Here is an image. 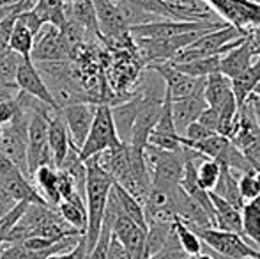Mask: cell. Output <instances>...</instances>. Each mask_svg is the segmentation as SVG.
<instances>
[{
  "label": "cell",
  "mask_w": 260,
  "mask_h": 259,
  "mask_svg": "<svg viewBox=\"0 0 260 259\" xmlns=\"http://www.w3.org/2000/svg\"><path fill=\"white\" fill-rule=\"evenodd\" d=\"M83 163H85V195L83 197H85L87 208V229L83 236H85L87 249L90 252L98 236H100L113 180L103 167L98 163L96 156H92V158H89Z\"/></svg>",
  "instance_id": "1"
},
{
  "label": "cell",
  "mask_w": 260,
  "mask_h": 259,
  "mask_svg": "<svg viewBox=\"0 0 260 259\" xmlns=\"http://www.w3.org/2000/svg\"><path fill=\"white\" fill-rule=\"evenodd\" d=\"M55 108L39 101L38 107L32 110L30 123H28L27 137V176L32 181L36 169L41 165H52V155L48 149V118Z\"/></svg>",
  "instance_id": "2"
},
{
  "label": "cell",
  "mask_w": 260,
  "mask_h": 259,
  "mask_svg": "<svg viewBox=\"0 0 260 259\" xmlns=\"http://www.w3.org/2000/svg\"><path fill=\"white\" fill-rule=\"evenodd\" d=\"M186 156H188L186 146H182L179 151H163V149L147 146L145 148V160H147L149 174H151V187H179V181L184 172Z\"/></svg>",
  "instance_id": "3"
},
{
  "label": "cell",
  "mask_w": 260,
  "mask_h": 259,
  "mask_svg": "<svg viewBox=\"0 0 260 259\" xmlns=\"http://www.w3.org/2000/svg\"><path fill=\"white\" fill-rule=\"evenodd\" d=\"M20 107H21L20 112L14 116L13 121L9 125L2 126L0 151L4 153V156L18 170H21L27 176V137H28V123H30L32 110H28L21 103Z\"/></svg>",
  "instance_id": "4"
},
{
  "label": "cell",
  "mask_w": 260,
  "mask_h": 259,
  "mask_svg": "<svg viewBox=\"0 0 260 259\" xmlns=\"http://www.w3.org/2000/svg\"><path fill=\"white\" fill-rule=\"evenodd\" d=\"M119 135H117L115 125H113L112 112H110V105H96V114H94L92 126L89 130L85 142L80 148L78 156L82 162H87L92 156L100 155L106 149H113L120 146Z\"/></svg>",
  "instance_id": "5"
},
{
  "label": "cell",
  "mask_w": 260,
  "mask_h": 259,
  "mask_svg": "<svg viewBox=\"0 0 260 259\" xmlns=\"http://www.w3.org/2000/svg\"><path fill=\"white\" fill-rule=\"evenodd\" d=\"M221 21H184V20H156L149 23L135 25L129 27V36L133 41L138 39H170L175 36L186 34V32H199V31H214V28L223 27Z\"/></svg>",
  "instance_id": "6"
},
{
  "label": "cell",
  "mask_w": 260,
  "mask_h": 259,
  "mask_svg": "<svg viewBox=\"0 0 260 259\" xmlns=\"http://www.w3.org/2000/svg\"><path fill=\"white\" fill-rule=\"evenodd\" d=\"M188 225V224H186ZM195 235L202 240L204 247L212 250L214 254L225 257H255L257 250L244 236L232 231H223L216 227H199V225H188Z\"/></svg>",
  "instance_id": "7"
},
{
  "label": "cell",
  "mask_w": 260,
  "mask_h": 259,
  "mask_svg": "<svg viewBox=\"0 0 260 259\" xmlns=\"http://www.w3.org/2000/svg\"><path fill=\"white\" fill-rule=\"evenodd\" d=\"M92 4L96 11L100 39H103L105 43H115V45H127V43L133 45L129 28L124 23L113 0H92Z\"/></svg>",
  "instance_id": "8"
},
{
  "label": "cell",
  "mask_w": 260,
  "mask_h": 259,
  "mask_svg": "<svg viewBox=\"0 0 260 259\" xmlns=\"http://www.w3.org/2000/svg\"><path fill=\"white\" fill-rule=\"evenodd\" d=\"M73 50L68 45L60 28L53 25H43L34 36L30 59L32 63H50V61H71Z\"/></svg>",
  "instance_id": "9"
},
{
  "label": "cell",
  "mask_w": 260,
  "mask_h": 259,
  "mask_svg": "<svg viewBox=\"0 0 260 259\" xmlns=\"http://www.w3.org/2000/svg\"><path fill=\"white\" fill-rule=\"evenodd\" d=\"M94 114H96V105L94 103H75L60 108V116L64 119V125L68 128L71 146H75L80 151V148L85 142L89 130L92 126Z\"/></svg>",
  "instance_id": "10"
},
{
  "label": "cell",
  "mask_w": 260,
  "mask_h": 259,
  "mask_svg": "<svg viewBox=\"0 0 260 259\" xmlns=\"http://www.w3.org/2000/svg\"><path fill=\"white\" fill-rule=\"evenodd\" d=\"M149 69H154L157 75L161 76V80L165 82V91L172 100H179L193 94L195 91H199L204 85L206 78H193L184 73H181L174 64L170 63H161V64H152L147 66Z\"/></svg>",
  "instance_id": "11"
},
{
  "label": "cell",
  "mask_w": 260,
  "mask_h": 259,
  "mask_svg": "<svg viewBox=\"0 0 260 259\" xmlns=\"http://www.w3.org/2000/svg\"><path fill=\"white\" fill-rule=\"evenodd\" d=\"M14 83H16L18 91H21V93L36 98V100H39L41 103L55 108V110H60L58 105L55 103L52 93H50L48 87H46L45 80H43V76L39 75L38 68H36L32 61L21 59L20 66H18L16 80H14Z\"/></svg>",
  "instance_id": "12"
},
{
  "label": "cell",
  "mask_w": 260,
  "mask_h": 259,
  "mask_svg": "<svg viewBox=\"0 0 260 259\" xmlns=\"http://www.w3.org/2000/svg\"><path fill=\"white\" fill-rule=\"evenodd\" d=\"M145 231L147 229L135 224L129 217L120 211L113 220L112 235L120 242L129 259H144V245H145Z\"/></svg>",
  "instance_id": "13"
},
{
  "label": "cell",
  "mask_w": 260,
  "mask_h": 259,
  "mask_svg": "<svg viewBox=\"0 0 260 259\" xmlns=\"http://www.w3.org/2000/svg\"><path fill=\"white\" fill-rule=\"evenodd\" d=\"M0 185L4 187V190L13 197L16 203H28V204H48L38 192L36 185H32V181L25 176L21 170H18L16 167L7 172L0 174ZM50 206V204H48Z\"/></svg>",
  "instance_id": "14"
},
{
  "label": "cell",
  "mask_w": 260,
  "mask_h": 259,
  "mask_svg": "<svg viewBox=\"0 0 260 259\" xmlns=\"http://www.w3.org/2000/svg\"><path fill=\"white\" fill-rule=\"evenodd\" d=\"M206 108L207 103L204 100V85L189 96L172 100V118H174L175 128L179 133H182L191 123H195Z\"/></svg>",
  "instance_id": "15"
},
{
  "label": "cell",
  "mask_w": 260,
  "mask_h": 259,
  "mask_svg": "<svg viewBox=\"0 0 260 259\" xmlns=\"http://www.w3.org/2000/svg\"><path fill=\"white\" fill-rule=\"evenodd\" d=\"M255 57H257V48H255L250 34H246V38L243 39L241 45L234 46L232 50H229V52L221 55V59H219V73L225 75L226 78H234L239 73H243L244 69L250 68Z\"/></svg>",
  "instance_id": "16"
},
{
  "label": "cell",
  "mask_w": 260,
  "mask_h": 259,
  "mask_svg": "<svg viewBox=\"0 0 260 259\" xmlns=\"http://www.w3.org/2000/svg\"><path fill=\"white\" fill-rule=\"evenodd\" d=\"M71 148V138H69L68 128L64 125V119L60 110L52 112L48 118V149L52 155V162L55 169H60L64 165V160Z\"/></svg>",
  "instance_id": "17"
},
{
  "label": "cell",
  "mask_w": 260,
  "mask_h": 259,
  "mask_svg": "<svg viewBox=\"0 0 260 259\" xmlns=\"http://www.w3.org/2000/svg\"><path fill=\"white\" fill-rule=\"evenodd\" d=\"M138 107H140V96L138 94L110 107L117 135H119L120 142H124V144H129L131 140V131H133L135 119H137L138 114Z\"/></svg>",
  "instance_id": "18"
},
{
  "label": "cell",
  "mask_w": 260,
  "mask_h": 259,
  "mask_svg": "<svg viewBox=\"0 0 260 259\" xmlns=\"http://www.w3.org/2000/svg\"><path fill=\"white\" fill-rule=\"evenodd\" d=\"M66 20L78 25L87 34L100 38L92 0H66Z\"/></svg>",
  "instance_id": "19"
},
{
  "label": "cell",
  "mask_w": 260,
  "mask_h": 259,
  "mask_svg": "<svg viewBox=\"0 0 260 259\" xmlns=\"http://www.w3.org/2000/svg\"><path fill=\"white\" fill-rule=\"evenodd\" d=\"M260 82V55L253 59V63L250 64V68L244 69L243 73H239L237 76L230 78V87H232V94L236 98L237 107H243L248 101V98L253 94L255 87Z\"/></svg>",
  "instance_id": "20"
},
{
  "label": "cell",
  "mask_w": 260,
  "mask_h": 259,
  "mask_svg": "<svg viewBox=\"0 0 260 259\" xmlns=\"http://www.w3.org/2000/svg\"><path fill=\"white\" fill-rule=\"evenodd\" d=\"M214 206V217H216V229H223V231H232L243 236V218H241V210L226 203L214 192H209Z\"/></svg>",
  "instance_id": "21"
},
{
  "label": "cell",
  "mask_w": 260,
  "mask_h": 259,
  "mask_svg": "<svg viewBox=\"0 0 260 259\" xmlns=\"http://www.w3.org/2000/svg\"><path fill=\"white\" fill-rule=\"evenodd\" d=\"M232 87H230V78H226L221 73H212L206 78L204 83V100L207 107L218 112L226 101L232 98Z\"/></svg>",
  "instance_id": "22"
},
{
  "label": "cell",
  "mask_w": 260,
  "mask_h": 259,
  "mask_svg": "<svg viewBox=\"0 0 260 259\" xmlns=\"http://www.w3.org/2000/svg\"><path fill=\"white\" fill-rule=\"evenodd\" d=\"M57 211L71 227L78 229L82 235H85L87 229V208H85V197L78 192L69 195L68 199L60 200L57 206Z\"/></svg>",
  "instance_id": "23"
},
{
  "label": "cell",
  "mask_w": 260,
  "mask_h": 259,
  "mask_svg": "<svg viewBox=\"0 0 260 259\" xmlns=\"http://www.w3.org/2000/svg\"><path fill=\"white\" fill-rule=\"evenodd\" d=\"M32 180L36 181V188L41 194L43 199L50 204L52 208L57 210L58 203H60V195H58V174L57 169L52 165H41L36 169Z\"/></svg>",
  "instance_id": "24"
},
{
  "label": "cell",
  "mask_w": 260,
  "mask_h": 259,
  "mask_svg": "<svg viewBox=\"0 0 260 259\" xmlns=\"http://www.w3.org/2000/svg\"><path fill=\"white\" fill-rule=\"evenodd\" d=\"M32 13L41 25L62 28L66 25V0H36Z\"/></svg>",
  "instance_id": "25"
},
{
  "label": "cell",
  "mask_w": 260,
  "mask_h": 259,
  "mask_svg": "<svg viewBox=\"0 0 260 259\" xmlns=\"http://www.w3.org/2000/svg\"><path fill=\"white\" fill-rule=\"evenodd\" d=\"M112 192L115 195L117 203H119V208L126 217H129L135 224H138L140 227L147 229V220H145V211H144V204L133 197L127 190H124L120 185L113 183L112 185Z\"/></svg>",
  "instance_id": "26"
},
{
  "label": "cell",
  "mask_w": 260,
  "mask_h": 259,
  "mask_svg": "<svg viewBox=\"0 0 260 259\" xmlns=\"http://www.w3.org/2000/svg\"><path fill=\"white\" fill-rule=\"evenodd\" d=\"M172 222H159L152 220L147 222V231H145V245H144V259L154 257L165 245L168 235H170Z\"/></svg>",
  "instance_id": "27"
},
{
  "label": "cell",
  "mask_w": 260,
  "mask_h": 259,
  "mask_svg": "<svg viewBox=\"0 0 260 259\" xmlns=\"http://www.w3.org/2000/svg\"><path fill=\"white\" fill-rule=\"evenodd\" d=\"M219 59L221 55H211V57H199V59L186 61V63H170L181 73L193 78H207L212 73H219Z\"/></svg>",
  "instance_id": "28"
},
{
  "label": "cell",
  "mask_w": 260,
  "mask_h": 259,
  "mask_svg": "<svg viewBox=\"0 0 260 259\" xmlns=\"http://www.w3.org/2000/svg\"><path fill=\"white\" fill-rule=\"evenodd\" d=\"M214 192L216 195H219L221 199H225L226 203H230L232 206L239 208L243 210L244 206V200L241 199L239 195V188H237V180L234 176V172L229 169V167L221 165V172H219V180L214 187Z\"/></svg>",
  "instance_id": "29"
},
{
  "label": "cell",
  "mask_w": 260,
  "mask_h": 259,
  "mask_svg": "<svg viewBox=\"0 0 260 259\" xmlns=\"http://www.w3.org/2000/svg\"><path fill=\"white\" fill-rule=\"evenodd\" d=\"M32 46H34V34H32L27 25L21 23L16 16V21H14L13 32H11V38H9V50L18 53L21 59L32 61L30 59Z\"/></svg>",
  "instance_id": "30"
},
{
  "label": "cell",
  "mask_w": 260,
  "mask_h": 259,
  "mask_svg": "<svg viewBox=\"0 0 260 259\" xmlns=\"http://www.w3.org/2000/svg\"><path fill=\"white\" fill-rule=\"evenodd\" d=\"M172 227H174L175 235H177V240L181 243L182 250L186 252V256H197V254L202 252L204 245H202V240L195 235V231L188 227L181 218L175 217L174 222H172Z\"/></svg>",
  "instance_id": "31"
},
{
  "label": "cell",
  "mask_w": 260,
  "mask_h": 259,
  "mask_svg": "<svg viewBox=\"0 0 260 259\" xmlns=\"http://www.w3.org/2000/svg\"><path fill=\"white\" fill-rule=\"evenodd\" d=\"M219 172H221V165L216 160L206 158L202 160L199 167H197V180L199 185L207 192H212L219 180Z\"/></svg>",
  "instance_id": "32"
},
{
  "label": "cell",
  "mask_w": 260,
  "mask_h": 259,
  "mask_svg": "<svg viewBox=\"0 0 260 259\" xmlns=\"http://www.w3.org/2000/svg\"><path fill=\"white\" fill-rule=\"evenodd\" d=\"M241 218H243V236L257 250V247L260 245V215L253 213L244 204L243 210H241Z\"/></svg>",
  "instance_id": "33"
},
{
  "label": "cell",
  "mask_w": 260,
  "mask_h": 259,
  "mask_svg": "<svg viewBox=\"0 0 260 259\" xmlns=\"http://www.w3.org/2000/svg\"><path fill=\"white\" fill-rule=\"evenodd\" d=\"M21 63V57L14 52H6L0 57V87L4 85H16V71Z\"/></svg>",
  "instance_id": "34"
},
{
  "label": "cell",
  "mask_w": 260,
  "mask_h": 259,
  "mask_svg": "<svg viewBox=\"0 0 260 259\" xmlns=\"http://www.w3.org/2000/svg\"><path fill=\"white\" fill-rule=\"evenodd\" d=\"M237 188H239V195L244 203L257 197L260 194V172L241 174V178L237 180Z\"/></svg>",
  "instance_id": "35"
},
{
  "label": "cell",
  "mask_w": 260,
  "mask_h": 259,
  "mask_svg": "<svg viewBox=\"0 0 260 259\" xmlns=\"http://www.w3.org/2000/svg\"><path fill=\"white\" fill-rule=\"evenodd\" d=\"M186 257L188 256H186V252L182 250L181 243H179V240H177V235H175L174 227H172L165 245L161 247L159 252L151 259H186Z\"/></svg>",
  "instance_id": "36"
},
{
  "label": "cell",
  "mask_w": 260,
  "mask_h": 259,
  "mask_svg": "<svg viewBox=\"0 0 260 259\" xmlns=\"http://www.w3.org/2000/svg\"><path fill=\"white\" fill-rule=\"evenodd\" d=\"M0 259H48L43 252H32L25 249L21 243H13L6 245L0 250Z\"/></svg>",
  "instance_id": "37"
},
{
  "label": "cell",
  "mask_w": 260,
  "mask_h": 259,
  "mask_svg": "<svg viewBox=\"0 0 260 259\" xmlns=\"http://www.w3.org/2000/svg\"><path fill=\"white\" fill-rule=\"evenodd\" d=\"M16 16L18 13H13L0 21V57L6 52H9V38H11V32H13Z\"/></svg>",
  "instance_id": "38"
},
{
  "label": "cell",
  "mask_w": 260,
  "mask_h": 259,
  "mask_svg": "<svg viewBox=\"0 0 260 259\" xmlns=\"http://www.w3.org/2000/svg\"><path fill=\"white\" fill-rule=\"evenodd\" d=\"M20 101L16 98H11V100H4L0 101V126L9 125L14 119V116L20 112Z\"/></svg>",
  "instance_id": "39"
},
{
  "label": "cell",
  "mask_w": 260,
  "mask_h": 259,
  "mask_svg": "<svg viewBox=\"0 0 260 259\" xmlns=\"http://www.w3.org/2000/svg\"><path fill=\"white\" fill-rule=\"evenodd\" d=\"M48 259H89V249H87L85 236H82L71 250H68L64 254H57V256H52Z\"/></svg>",
  "instance_id": "40"
},
{
  "label": "cell",
  "mask_w": 260,
  "mask_h": 259,
  "mask_svg": "<svg viewBox=\"0 0 260 259\" xmlns=\"http://www.w3.org/2000/svg\"><path fill=\"white\" fill-rule=\"evenodd\" d=\"M197 121L200 123V125H204L207 130H211L212 133H218V126H219V116L216 110H212V108H206V110L200 114V118L197 119Z\"/></svg>",
  "instance_id": "41"
},
{
  "label": "cell",
  "mask_w": 260,
  "mask_h": 259,
  "mask_svg": "<svg viewBox=\"0 0 260 259\" xmlns=\"http://www.w3.org/2000/svg\"><path fill=\"white\" fill-rule=\"evenodd\" d=\"M106 259H129L127 252L124 250V247L120 245V242L113 235H112V242H110V249H108Z\"/></svg>",
  "instance_id": "42"
},
{
  "label": "cell",
  "mask_w": 260,
  "mask_h": 259,
  "mask_svg": "<svg viewBox=\"0 0 260 259\" xmlns=\"http://www.w3.org/2000/svg\"><path fill=\"white\" fill-rule=\"evenodd\" d=\"M14 204H16V200H14L9 194H7V192L4 190L2 185H0V217H2V215H6L7 211H9L11 208L14 206Z\"/></svg>",
  "instance_id": "43"
},
{
  "label": "cell",
  "mask_w": 260,
  "mask_h": 259,
  "mask_svg": "<svg viewBox=\"0 0 260 259\" xmlns=\"http://www.w3.org/2000/svg\"><path fill=\"white\" fill-rule=\"evenodd\" d=\"M18 93H20V91H18L16 85H4V87H0V101L11 100V98H16Z\"/></svg>",
  "instance_id": "44"
},
{
  "label": "cell",
  "mask_w": 260,
  "mask_h": 259,
  "mask_svg": "<svg viewBox=\"0 0 260 259\" xmlns=\"http://www.w3.org/2000/svg\"><path fill=\"white\" fill-rule=\"evenodd\" d=\"M11 169H14V165L6 158V156H4V153L0 151V174L7 172V170H11Z\"/></svg>",
  "instance_id": "45"
},
{
  "label": "cell",
  "mask_w": 260,
  "mask_h": 259,
  "mask_svg": "<svg viewBox=\"0 0 260 259\" xmlns=\"http://www.w3.org/2000/svg\"><path fill=\"white\" fill-rule=\"evenodd\" d=\"M246 204L248 208H250L253 213H257V215H260V194L257 195V197H253L251 200H248V203H244Z\"/></svg>",
  "instance_id": "46"
},
{
  "label": "cell",
  "mask_w": 260,
  "mask_h": 259,
  "mask_svg": "<svg viewBox=\"0 0 260 259\" xmlns=\"http://www.w3.org/2000/svg\"><path fill=\"white\" fill-rule=\"evenodd\" d=\"M202 245H204V243H202ZM206 249H207V247H206ZM209 252H211L212 256H214V259H255V257H225V256H219V254H214L212 250H209Z\"/></svg>",
  "instance_id": "47"
},
{
  "label": "cell",
  "mask_w": 260,
  "mask_h": 259,
  "mask_svg": "<svg viewBox=\"0 0 260 259\" xmlns=\"http://www.w3.org/2000/svg\"><path fill=\"white\" fill-rule=\"evenodd\" d=\"M255 259H260V245L257 247V256H255Z\"/></svg>",
  "instance_id": "48"
},
{
  "label": "cell",
  "mask_w": 260,
  "mask_h": 259,
  "mask_svg": "<svg viewBox=\"0 0 260 259\" xmlns=\"http://www.w3.org/2000/svg\"><path fill=\"white\" fill-rule=\"evenodd\" d=\"M0 137H2V126H0Z\"/></svg>",
  "instance_id": "49"
}]
</instances>
